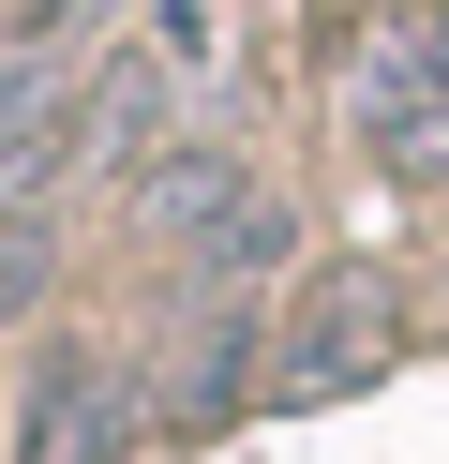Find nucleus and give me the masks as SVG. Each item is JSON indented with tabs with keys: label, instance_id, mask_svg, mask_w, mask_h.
<instances>
[{
	"label": "nucleus",
	"instance_id": "0eeeda50",
	"mask_svg": "<svg viewBox=\"0 0 449 464\" xmlns=\"http://www.w3.org/2000/svg\"><path fill=\"white\" fill-rule=\"evenodd\" d=\"M165 91H180V61H165V45H120V61H105V91H90V165H120V180H135V165H150V135H165Z\"/></svg>",
	"mask_w": 449,
	"mask_h": 464
},
{
	"label": "nucleus",
	"instance_id": "7ed1b4c3",
	"mask_svg": "<svg viewBox=\"0 0 449 464\" xmlns=\"http://www.w3.org/2000/svg\"><path fill=\"white\" fill-rule=\"evenodd\" d=\"M120 434H135V404H120V374L75 360V344H60V360L15 390V464H105Z\"/></svg>",
	"mask_w": 449,
	"mask_h": 464
},
{
	"label": "nucleus",
	"instance_id": "f03ea898",
	"mask_svg": "<svg viewBox=\"0 0 449 464\" xmlns=\"http://www.w3.org/2000/svg\"><path fill=\"white\" fill-rule=\"evenodd\" d=\"M345 121H359V165H375V180H419V195L449 180V31L434 15H389V31L359 45Z\"/></svg>",
	"mask_w": 449,
	"mask_h": 464
},
{
	"label": "nucleus",
	"instance_id": "9d476101",
	"mask_svg": "<svg viewBox=\"0 0 449 464\" xmlns=\"http://www.w3.org/2000/svg\"><path fill=\"white\" fill-rule=\"evenodd\" d=\"M0 210H30V180H15V165H0Z\"/></svg>",
	"mask_w": 449,
	"mask_h": 464
},
{
	"label": "nucleus",
	"instance_id": "f257e3e1",
	"mask_svg": "<svg viewBox=\"0 0 449 464\" xmlns=\"http://www.w3.org/2000/svg\"><path fill=\"white\" fill-rule=\"evenodd\" d=\"M389 360H405V285H389V270H315L285 300V330H269L255 390L269 404H359Z\"/></svg>",
	"mask_w": 449,
	"mask_h": 464
},
{
	"label": "nucleus",
	"instance_id": "423d86ee",
	"mask_svg": "<svg viewBox=\"0 0 449 464\" xmlns=\"http://www.w3.org/2000/svg\"><path fill=\"white\" fill-rule=\"evenodd\" d=\"M239 195H255V165H239L225 135H180V150L135 165V225H150V240H195V225H225Z\"/></svg>",
	"mask_w": 449,
	"mask_h": 464
},
{
	"label": "nucleus",
	"instance_id": "20e7f679",
	"mask_svg": "<svg viewBox=\"0 0 449 464\" xmlns=\"http://www.w3.org/2000/svg\"><path fill=\"white\" fill-rule=\"evenodd\" d=\"M75 150H90V91L45 61V45H0V165H15V180L45 195Z\"/></svg>",
	"mask_w": 449,
	"mask_h": 464
},
{
	"label": "nucleus",
	"instance_id": "39448f33",
	"mask_svg": "<svg viewBox=\"0 0 449 464\" xmlns=\"http://www.w3.org/2000/svg\"><path fill=\"white\" fill-rule=\"evenodd\" d=\"M285 270H299V210H285L269 180L239 195L225 225H195V240H180V300H269Z\"/></svg>",
	"mask_w": 449,
	"mask_h": 464
},
{
	"label": "nucleus",
	"instance_id": "1a4fd4ad",
	"mask_svg": "<svg viewBox=\"0 0 449 464\" xmlns=\"http://www.w3.org/2000/svg\"><path fill=\"white\" fill-rule=\"evenodd\" d=\"M75 15H90V0H30V45H60V31H75Z\"/></svg>",
	"mask_w": 449,
	"mask_h": 464
},
{
	"label": "nucleus",
	"instance_id": "6e6552de",
	"mask_svg": "<svg viewBox=\"0 0 449 464\" xmlns=\"http://www.w3.org/2000/svg\"><path fill=\"white\" fill-rule=\"evenodd\" d=\"M45 285H60V210L30 195V210H0V330H15Z\"/></svg>",
	"mask_w": 449,
	"mask_h": 464
}]
</instances>
